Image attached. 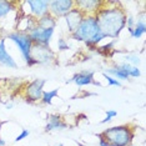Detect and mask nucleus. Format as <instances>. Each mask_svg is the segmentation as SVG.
I'll return each mask as SVG.
<instances>
[{
  "mask_svg": "<svg viewBox=\"0 0 146 146\" xmlns=\"http://www.w3.org/2000/svg\"><path fill=\"white\" fill-rule=\"evenodd\" d=\"M110 146H131L135 137L134 129L130 125H119L109 127L101 132Z\"/></svg>",
  "mask_w": 146,
  "mask_h": 146,
  "instance_id": "3",
  "label": "nucleus"
},
{
  "mask_svg": "<svg viewBox=\"0 0 146 146\" xmlns=\"http://www.w3.org/2000/svg\"><path fill=\"white\" fill-rule=\"evenodd\" d=\"M54 31H55V29H42V28H39V26H35L29 33V36H30L33 44L50 46Z\"/></svg>",
  "mask_w": 146,
  "mask_h": 146,
  "instance_id": "8",
  "label": "nucleus"
},
{
  "mask_svg": "<svg viewBox=\"0 0 146 146\" xmlns=\"http://www.w3.org/2000/svg\"><path fill=\"white\" fill-rule=\"evenodd\" d=\"M0 64L8 69H16L18 68V62H16L13 56L9 54L6 50V42L5 39L0 40Z\"/></svg>",
  "mask_w": 146,
  "mask_h": 146,
  "instance_id": "13",
  "label": "nucleus"
},
{
  "mask_svg": "<svg viewBox=\"0 0 146 146\" xmlns=\"http://www.w3.org/2000/svg\"><path fill=\"white\" fill-rule=\"evenodd\" d=\"M70 36L74 40L85 42L86 45H98L100 41L106 39L100 30L98 19L94 15L84 16L80 25Z\"/></svg>",
  "mask_w": 146,
  "mask_h": 146,
  "instance_id": "2",
  "label": "nucleus"
},
{
  "mask_svg": "<svg viewBox=\"0 0 146 146\" xmlns=\"http://www.w3.org/2000/svg\"><path fill=\"white\" fill-rule=\"evenodd\" d=\"M36 20H38V19L33 18L30 15H25L20 20V23L18 24V30L16 31H21V33H25V34H29L36 26Z\"/></svg>",
  "mask_w": 146,
  "mask_h": 146,
  "instance_id": "16",
  "label": "nucleus"
},
{
  "mask_svg": "<svg viewBox=\"0 0 146 146\" xmlns=\"http://www.w3.org/2000/svg\"><path fill=\"white\" fill-rule=\"evenodd\" d=\"M68 129V124L62 120L61 116L59 115H50L49 120L45 125V131L50 132V131H62Z\"/></svg>",
  "mask_w": 146,
  "mask_h": 146,
  "instance_id": "14",
  "label": "nucleus"
},
{
  "mask_svg": "<svg viewBox=\"0 0 146 146\" xmlns=\"http://www.w3.org/2000/svg\"><path fill=\"white\" fill-rule=\"evenodd\" d=\"M6 108H8V109H11V108H13V104H6Z\"/></svg>",
  "mask_w": 146,
  "mask_h": 146,
  "instance_id": "30",
  "label": "nucleus"
},
{
  "mask_svg": "<svg viewBox=\"0 0 146 146\" xmlns=\"http://www.w3.org/2000/svg\"><path fill=\"white\" fill-rule=\"evenodd\" d=\"M15 1H5L0 0V19L8 16L13 10H15Z\"/></svg>",
  "mask_w": 146,
  "mask_h": 146,
  "instance_id": "19",
  "label": "nucleus"
},
{
  "mask_svg": "<svg viewBox=\"0 0 146 146\" xmlns=\"http://www.w3.org/2000/svg\"><path fill=\"white\" fill-rule=\"evenodd\" d=\"M117 116V111H115V110H108L106 111V116H105V119H102V120L100 121V124H108V122H110L112 121V119L116 117Z\"/></svg>",
  "mask_w": 146,
  "mask_h": 146,
  "instance_id": "22",
  "label": "nucleus"
},
{
  "mask_svg": "<svg viewBox=\"0 0 146 146\" xmlns=\"http://www.w3.org/2000/svg\"><path fill=\"white\" fill-rule=\"evenodd\" d=\"M100 30L105 38L116 39L121 34L126 26V15L125 10L117 3H114V6H105V1L101 9L96 13Z\"/></svg>",
  "mask_w": 146,
  "mask_h": 146,
  "instance_id": "1",
  "label": "nucleus"
},
{
  "mask_svg": "<svg viewBox=\"0 0 146 146\" xmlns=\"http://www.w3.org/2000/svg\"><path fill=\"white\" fill-rule=\"evenodd\" d=\"M70 49V45H69V42L65 40V39L60 38L58 40V50L59 51H65V50H69Z\"/></svg>",
  "mask_w": 146,
  "mask_h": 146,
  "instance_id": "24",
  "label": "nucleus"
},
{
  "mask_svg": "<svg viewBox=\"0 0 146 146\" xmlns=\"http://www.w3.org/2000/svg\"><path fill=\"white\" fill-rule=\"evenodd\" d=\"M102 75H104V78L106 79V81H108V85L109 86H119V88L121 86V82L119 81V80H116V79H114L112 76L105 74V72H102Z\"/></svg>",
  "mask_w": 146,
  "mask_h": 146,
  "instance_id": "23",
  "label": "nucleus"
},
{
  "mask_svg": "<svg viewBox=\"0 0 146 146\" xmlns=\"http://www.w3.org/2000/svg\"><path fill=\"white\" fill-rule=\"evenodd\" d=\"M75 8L74 0H52L49 3V14L55 19L64 18L69 11Z\"/></svg>",
  "mask_w": 146,
  "mask_h": 146,
  "instance_id": "7",
  "label": "nucleus"
},
{
  "mask_svg": "<svg viewBox=\"0 0 146 146\" xmlns=\"http://www.w3.org/2000/svg\"><path fill=\"white\" fill-rule=\"evenodd\" d=\"M131 146H132V145H131Z\"/></svg>",
  "mask_w": 146,
  "mask_h": 146,
  "instance_id": "34",
  "label": "nucleus"
},
{
  "mask_svg": "<svg viewBox=\"0 0 146 146\" xmlns=\"http://www.w3.org/2000/svg\"><path fill=\"white\" fill-rule=\"evenodd\" d=\"M82 19H84V15H82L76 8H74L71 11H69L68 14L64 16V20H65V24H66V28H68L69 34L71 35L72 33L78 29V26L80 25Z\"/></svg>",
  "mask_w": 146,
  "mask_h": 146,
  "instance_id": "12",
  "label": "nucleus"
},
{
  "mask_svg": "<svg viewBox=\"0 0 146 146\" xmlns=\"http://www.w3.org/2000/svg\"><path fill=\"white\" fill-rule=\"evenodd\" d=\"M46 84L45 79H35L30 84L25 86L24 98L28 102H39L41 101L42 94H44V85Z\"/></svg>",
  "mask_w": 146,
  "mask_h": 146,
  "instance_id": "6",
  "label": "nucleus"
},
{
  "mask_svg": "<svg viewBox=\"0 0 146 146\" xmlns=\"http://www.w3.org/2000/svg\"><path fill=\"white\" fill-rule=\"evenodd\" d=\"M30 56L33 65H51L55 62V52L50 46L33 44Z\"/></svg>",
  "mask_w": 146,
  "mask_h": 146,
  "instance_id": "5",
  "label": "nucleus"
},
{
  "mask_svg": "<svg viewBox=\"0 0 146 146\" xmlns=\"http://www.w3.org/2000/svg\"><path fill=\"white\" fill-rule=\"evenodd\" d=\"M95 71L94 70H82L79 71L72 76L68 82H74L76 86H86V85H100L99 82L95 81L94 79Z\"/></svg>",
  "mask_w": 146,
  "mask_h": 146,
  "instance_id": "11",
  "label": "nucleus"
},
{
  "mask_svg": "<svg viewBox=\"0 0 146 146\" xmlns=\"http://www.w3.org/2000/svg\"><path fill=\"white\" fill-rule=\"evenodd\" d=\"M135 23H136V19L134 18V16H127L126 18V26H127V30L129 33H132V29H134V26H135Z\"/></svg>",
  "mask_w": 146,
  "mask_h": 146,
  "instance_id": "25",
  "label": "nucleus"
},
{
  "mask_svg": "<svg viewBox=\"0 0 146 146\" xmlns=\"http://www.w3.org/2000/svg\"><path fill=\"white\" fill-rule=\"evenodd\" d=\"M146 33V23H145V13H141L140 16H137L135 23V26L132 29L131 33V38L134 39H140L142 35Z\"/></svg>",
  "mask_w": 146,
  "mask_h": 146,
  "instance_id": "15",
  "label": "nucleus"
},
{
  "mask_svg": "<svg viewBox=\"0 0 146 146\" xmlns=\"http://www.w3.org/2000/svg\"><path fill=\"white\" fill-rule=\"evenodd\" d=\"M3 124H4V122H3V121H0V131H1V126H3Z\"/></svg>",
  "mask_w": 146,
  "mask_h": 146,
  "instance_id": "31",
  "label": "nucleus"
},
{
  "mask_svg": "<svg viewBox=\"0 0 146 146\" xmlns=\"http://www.w3.org/2000/svg\"><path fill=\"white\" fill-rule=\"evenodd\" d=\"M0 89H1V88H0Z\"/></svg>",
  "mask_w": 146,
  "mask_h": 146,
  "instance_id": "33",
  "label": "nucleus"
},
{
  "mask_svg": "<svg viewBox=\"0 0 146 146\" xmlns=\"http://www.w3.org/2000/svg\"><path fill=\"white\" fill-rule=\"evenodd\" d=\"M58 92H59V89L48 90V91L44 90V94H42V98H41V102L44 105H51L52 100H54L56 96H58Z\"/></svg>",
  "mask_w": 146,
  "mask_h": 146,
  "instance_id": "20",
  "label": "nucleus"
},
{
  "mask_svg": "<svg viewBox=\"0 0 146 146\" xmlns=\"http://www.w3.org/2000/svg\"><path fill=\"white\" fill-rule=\"evenodd\" d=\"M6 39H9L10 41H13L14 44L18 46L19 51L24 59V61L28 64V66H33V61H31V48H33V41L30 39L29 34H25V33L21 31H14L8 34Z\"/></svg>",
  "mask_w": 146,
  "mask_h": 146,
  "instance_id": "4",
  "label": "nucleus"
},
{
  "mask_svg": "<svg viewBox=\"0 0 146 146\" xmlns=\"http://www.w3.org/2000/svg\"><path fill=\"white\" fill-rule=\"evenodd\" d=\"M49 0H28L24 1L25 5L29 6L30 16L35 19H40L44 15L49 14Z\"/></svg>",
  "mask_w": 146,
  "mask_h": 146,
  "instance_id": "10",
  "label": "nucleus"
},
{
  "mask_svg": "<svg viewBox=\"0 0 146 146\" xmlns=\"http://www.w3.org/2000/svg\"><path fill=\"white\" fill-rule=\"evenodd\" d=\"M56 23L58 21H56V19L54 16H51L50 14H46V15L42 16V18L36 20V26L42 28V29H55Z\"/></svg>",
  "mask_w": 146,
  "mask_h": 146,
  "instance_id": "17",
  "label": "nucleus"
},
{
  "mask_svg": "<svg viewBox=\"0 0 146 146\" xmlns=\"http://www.w3.org/2000/svg\"><path fill=\"white\" fill-rule=\"evenodd\" d=\"M105 74H108V75H110L112 76L114 79H116V80H119V81H125V80H127L129 79V75L126 74V72L122 70V69L120 68V66H115V68H110V69H106V71H105Z\"/></svg>",
  "mask_w": 146,
  "mask_h": 146,
  "instance_id": "18",
  "label": "nucleus"
},
{
  "mask_svg": "<svg viewBox=\"0 0 146 146\" xmlns=\"http://www.w3.org/2000/svg\"><path fill=\"white\" fill-rule=\"evenodd\" d=\"M141 75V71L139 66H131L130 71H129V78H139Z\"/></svg>",
  "mask_w": 146,
  "mask_h": 146,
  "instance_id": "27",
  "label": "nucleus"
},
{
  "mask_svg": "<svg viewBox=\"0 0 146 146\" xmlns=\"http://www.w3.org/2000/svg\"><path fill=\"white\" fill-rule=\"evenodd\" d=\"M126 64H130L131 66H139L140 64V56L137 54H127L125 56V61Z\"/></svg>",
  "mask_w": 146,
  "mask_h": 146,
  "instance_id": "21",
  "label": "nucleus"
},
{
  "mask_svg": "<svg viewBox=\"0 0 146 146\" xmlns=\"http://www.w3.org/2000/svg\"><path fill=\"white\" fill-rule=\"evenodd\" d=\"M55 146H64V145H62V144H60V142H59V144H56Z\"/></svg>",
  "mask_w": 146,
  "mask_h": 146,
  "instance_id": "32",
  "label": "nucleus"
},
{
  "mask_svg": "<svg viewBox=\"0 0 146 146\" xmlns=\"http://www.w3.org/2000/svg\"><path fill=\"white\" fill-rule=\"evenodd\" d=\"M98 137H99V145H100V146H110V145H109V142L105 140L104 136H102L101 134H99Z\"/></svg>",
  "mask_w": 146,
  "mask_h": 146,
  "instance_id": "28",
  "label": "nucleus"
},
{
  "mask_svg": "<svg viewBox=\"0 0 146 146\" xmlns=\"http://www.w3.org/2000/svg\"><path fill=\"white\" fill-rule=\"evenodd\" d=\"M29 135H30V131L26 130V129H23L20 134H19V135L14 139V141H15V142H19V141H21V140H24V139H26Z\"/></svg>",
  "mask_w": 146,
  "mask_h": 146,
  "instance_id": "26",
  "label": "nucleus"
},
{
  "mask_svg": "<svg viewBox=\"0 0 146 146\" xmlns=\"http://www.w3.org/2000/svg\"><path fill=\"white\" fill-rule=\"evenodd\" d=\"M6 145V142H5V140H3L1 137H0V146H5Z\"/></svg>",
  "mask_w": 146,
  "mask_h": 146,
  "instance_id": "29",
  "label": "nucleus"
},
{
  "mask_svg": "<svg viewBox=\"0 0 146 146\" xmlns=\"http://www.w3.org/2000/svg\"><path fill=\"white\" fill-rule=\"evenodd\" d=\"M74 1L75 8L84 16H95L104 4V1H100V0H74Z\"/></svg>",
  "mask_w": 146,
  "mask_h": 146,
  "instance_id": "9",
  "label": "nucleus"
}]
</instances>
